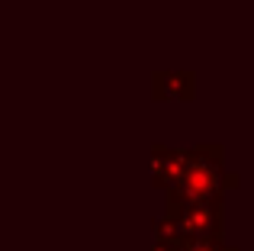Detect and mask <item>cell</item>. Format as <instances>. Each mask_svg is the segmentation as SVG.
Instances as JSON below:
<instances>
[{"label": "cell", "instance_id": "2", "mask_svg": "<svg viewBox=\"0 0 254 251\" xmlns=\"http://www.w3.org/2000/svg\"><path fill=\"white\" fill-rule=\"evenodd\" d=\"M168 216H174L180 239H199V235H222L225 200H199V203H171Z\"/></svg>", "mask_w": 254, "mask_h": 251}, {"label": "cell", "instance_id": "4", "mask_svg": "<svg viewBox=\"0 0 254 251\" xmlns=\"http://www.w3.org/2000/svg\"><path fill=\"white\" fill-rule=\"evenodd\" d=\"M180 251H238L222 242V235H199V239H180Z\"/></svg>", "mask_w": 254, "mask_h": 251}, {"label": "cell", "instance_id": "3", "mask_svg": "<svg viewBox=\"0 0 254 251\" xmlns=\"http://www.w3.org/2000/svg\"><path fill=\"white\" fill-rule=\"evenodd\" d=\"M187 164V151H174V148H155L151 155V184L158 190H174L180 181V171Z\"/></svg>", "mask_w": 254, "mask_h": 251}, {"label": "cell", "instance_id": "1", "mask_svg": "<svg viewBox=\"0 0 254 251\" xmlns=\"http://www.w3.org/2000/svg\"><path fill=\"white\" fill-rule=\"evenodd\" d=\"M242 177L225 171V151L222 145H203L187 148V164L180 171L177 187L168 190L171 203H199V200H225L232 187H238Z\"/></svg>", "mask_w": 254, "mask_h": 251}, {"label": "cell", "instance_id": "5", "mask_svg": "<svg viewBox=\"0 0 254 251\" xmlns=\"http://www.w3.org/2000/svg\"><path fill=\"white\" fill-rule=\"evenodd\" d=\"M151 251H180V239H155Z\"/></svg>", "mask_w": 254, "mask_h": 251}]
</instances>
